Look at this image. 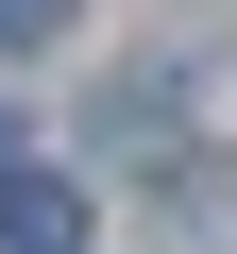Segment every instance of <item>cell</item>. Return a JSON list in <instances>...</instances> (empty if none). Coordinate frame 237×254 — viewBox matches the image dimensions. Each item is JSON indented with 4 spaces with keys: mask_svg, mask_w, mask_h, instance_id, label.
<instances>
[{
    "mask_svg": "<svg viewBox=\"0 0 237 254\" xmlns=\"http://www.w3.org/2000/svg\"><path fill=\"white\" fill-rule=\"evenodd\" d=\"M153 237H170V254H237V153H186V170L153 187Z\"/></svg>",
    "mask_w": 237,
    "mask_h": 254,
    "instance_id": "6da1fadb",
    "label": "cell"
},
{
    "mask_svg": "<svg viewBox=\"0 0 237 254\" xmlns=\"http://www.w3.org/2000/svg\"><path fill=\"white\" fill-rule=\"evenodd\" d=\"M0 254H85V203H68V170H0Z\"/></svg>",
    "mask_w": 237,
    "mask_h": 254,
    "instance_id": "7a4b0ae2",
    "label": "cell"
},
{
    "mask_svg": "<svg viewBox=\"0 0 237 254\" xmlns=\"http://www.w3.org/2000/svg\"><path fill=\"white\" fill-rule=\"evenodd\" d=\"M68 17H85V0H0V51H51Z\"/></svg>",
    "mask_w": 237,
    "mask_h": 254,
    "instance_id": "3957f363",
    "label": "cell"
}]
</instances>
